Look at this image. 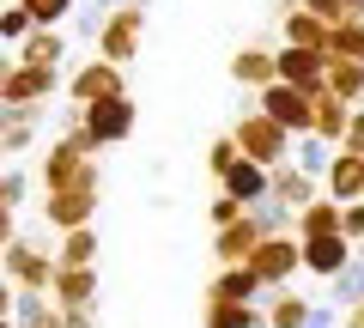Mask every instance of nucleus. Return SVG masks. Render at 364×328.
<instances>
[{
    "label": "nucleus",
    "mask_w": 364,
    "mask_h": 328,
    "mask_svg": "<svg viewBox=\"0 0 364 328\" xmlns=\"http://www.w3.org/2000/svg\"><path fill=\"white\" fill-rule=\"evenodd\" d=\"M334 152H340V146H328V140H316V134H304V140L291 146V164H298L304 176H316V183H322L328 164H334Z\"/></svg>",
    "instance_id": "nucleus-29"
},
{
    "label": "nucleus",
    "mask_w": 364,
    "mask_h": 328,
    "mask_svg": "<svg viewBox=\"0 0 364 328\" xmlns=\"http://www.w3.org/2000/svg\"><path fill=\"white\" fill-rule=\"evenodd\" d=\"M304 328H340V310H334V304H316V310H310V322H304Z\"/></svg>",
    "instance_id": "nucleus-41"
},
{
    "label": "nucleus",
    "mask_w": 364,
    "mask_h": 328,
    "mask_svg": "<svg viewBox=\"0 0 364 328\" xmlns=\"http://www.w3.org/2000/svg\"><path fill=\"white\" fill-rule=\"evenodd\" d=\"M109 97H128V67L116 61H85L67 73V104L91 110V104H109Z\"/></svg>",
    "instance_id": "nucleus-4"
},
{
    "label": "nucleus",
    "mask_w": 364,
    "mask_h": 328,
    "mask_svg": "<svg viewBox=\"0 0 364 328\" xmlns=\"http://www.w3.org/2000/svg\"><path fill=\"white\" fill-rule=\"evenodd\" d=\"M18 310V286H13V280H6V274H0V322H6V316H13Z\"/></svg>",
    "instance_id": "nucleus-42"
},
{
    "label": "nucleus",
    "mask_w": 364,
    "mask_h": 328,
    "mask_svg": "<svg viewBox=\"0 0 364 328\" xmlns=\"http://www.w3.org/2000/svg\"><path fill=\"white\" fill-rule=\"evenodd\" d=\"M55 92H67V79L61 67H13V79H6V104L0 110H31V104H49Z\"/></svg>",
    "instance_id": "nucleus-8"
},
{
    "label": "nucleus",
    "mask_w": 364,
    "mask_h": 328,
    "mask_svg": "<svg viewBox=\"0 0 364 328\" xmlns=\"http://www.w3.org/2000/svg\"><path fill=\"white\" fill-rule=\"evenodd\" d=\"M346 262H358V250H352L340 231H328V237H304V274H316V280H334Z\"/></svg>",
    "instance_id": "nucleus-13"
},
{
    "label": "nucleus",
    "mask_w": 364,
    "mask_h": 328,
    "mask_svg": "<svg viewBox=\"0 0 364 328\" xmlns=\"http://www.w3.org/2000/svg\"><path fill=\"white\" fill-rule=\"evenodd\" d=\"M13 55H18L25 67H61V61H67V31H43V25H37Z\"/></svg>",
    "instance_id": "nucleus-23"
},
{
    "label": "nucleus",
    "mask_w": 364,
    "mask_h": 328,
    "mask_svg": "<svg viewBox=\"0 0 364 328\" xmlns=\"http://www.w3.org/2000/svg\"><path fill=\"white\" fill-rule=\"evenodd\" d=\"M97 201H104V164L91 158L85 171H79V183L43 195V225H49V231H79V225H91Z\"/></svg>",
    "instance_id": "nucleus-1"
},
{
    "label": "nucleus",
    "mask_w": 364,
    "mask_h": 328,
    "mask_svg": "<svg viewBox=\"0 0 364 328\" xmlns=\"http://www.w3.org/2000/svg\"><path fill=\"white\" fill-rule=\"evenodd\" d=\"M316 189H322V183L304 176L298 164H273V171H267V201H279L286 213H304V207L316 201Z\"/></svg>",
    "instance_id": "nucleus-15"
},
{
    "label": "nucleus",
    "mask_w": 364,
    "mask_h": 328,
    "mask_svg": "<svg viewBox=\"0 0 364 328\" xmlns=\"http://www.w3.org/2000/svg\"><path fill=\"white\" fill-rule=\"evenodd\" d=\"M340 152H358L364 158V110H352V128H346V140H340Z\"/></svg>",
    "instance_id": "nucleus-40"
},
{
    "label": "nucleus",
    "mask_w": 364,
    "mask_h": 328,
    "mask_svg": "<svg viewBox=\"0 0 364 328\" xmlns=\"http://www.w3.org/2000/svg\"><path fill=\"white\" fill-rule=\"evenodd\" d=\"M49 298L61 304V310H91V304H97V268H55Z\"/></svg>",
    "instance_id": "nucleus-18"
},
{
    "label": "nucleus",
    "mask_w": 364,
    "mask_h": 328,
    "mask_svg": "<svg viewBox=\"0 0 364 328\" xmlns=\"http://www.w3.org/2000/svg\"><path fill=\"white\" fill-rule=\"evenodd\" d=\"M25 195H31V171H6V176H0V207H6V213L25 207Z\"/></svg>",
    "instance_id": "nucleus-37"
},
{
    "label": "nucleus",
    "mask_w": 364,
    "mask_h": 328,
    "mask_svg": "<svg viewBox=\"0 0 364 328\" xmlns=\"http://www.w3.org/2000/svg\"><path fill=\"white\" fill-rule=\"evenodd\" d=\"M279 49H267V43H243V49L231 55V79L243 85V92H267L273 79H279V61H273Z\"/></svg>",
    "instance_id": "nucleus-12"
},
{
    "label": "nucleus",
    "mask_w": 364,
    "mask_h": 328,
    "mask_svg": "<svg viewBox=\"0 0 364 328\" xmlns=\"http://www.w3.org/2000/svg\"><path fill=\"white\" fill-rule=\"evenodd\" d=\"M304 13H316L322 18V25H340V18H346V0H298Z\"/></svg>",
    "instance_id": "nucleus-39"
},
{
    "label": "nucleus",
    "mask_w": 364,
    "mask_h": 328,
    "mask_svg": "<svg viewBox=\"0 0 364 328\" xmlns=\"http://www.w3.org/2000/svg\"><path fill=\"white\" fill-rule=\"evenodd\" d=\"M0 13H6V0H0Z\"/></svg>",
    "instance_id": "nucleus-49"
},
{
    "label": "nucleus",
    "mask_w": 364,
    "mask_h": 328,
    "mask_svg": "<svg viewBox=\"0 0 364 328\" xmlns=\"http://www.w3.org/2000/svg\"><path fill=\"white\" fill-rule=\"evenodd\" d=\"M322 189H328V201H340V207H346V201H364V158L358 152H334Z\"/></svg>",
    "instance_id": "nucleus-20"
},
{
    "label": "nucleus",
    "mask_w": 364,
    "mask_h": 328,
    "mask_svg": "<svg viewBox=\"0 0 364 328\" xmlns=\"http://www.w3.org/2000/svg\"><path fill=\"white\" fill-rule=\"evenodd\" d=\"M0 328H18V322H13V316H6V322H0Z\"/></svg>",
    "instance_id": "nucleus-48"
},
{
    "label": "nucleus",
    "mask_w": 364,
    "mask_h": 328,
    "mask_svg": "<svg viewBox=\"0 0 364 328\" xmlns=\"http://www.w3.org/2000/svg\"><path fill=\"white\" fill-rule=\"evenodd\" d=\"M31 31H37V18H31L25 6H6V13H0V43H6V49H18Z\"/></svg>",
    "instance_id": "nucleus-33"
},
{
    "label": "nucleus",
    "mask_w": 364,
    "mask_h": 328,
    "mask_svg": "<svg viewBox=\"0 0 364 328\" xmlns=\"http://www.w3.org/2000/svg\"><path fill=\"white\" fill-rule=\"evenodd\" d=\"M213 298H237V304H255L261 298V292H267V286H261V280H255V268H249V262H231V268H219V274H213Z\"/></svg>",
    "instance_id": "nucleus-22"
},
{
    "label": "nucleus",
    "mask_w": 364,
    "mask_h": 328,
    "mask_svg": "<svg viewBox=\"0 0 364 328\" xmlns=\"http://www.w3.org/2000/svg\"><path fill=\"white\" fill-rule=\"evenodd\" d=\"M91 158L79 152L73 140H55L49 152H43V195H55V189H67V183H79V171H85Z\"/></svg>",
    "instance_id": "nucleus-19"
},
{
    "label": "nucleus",
    "mask_w": 364,
    "mask_h": 328,
    "mask_svg": "<svg viewBox=\"0 0 364 328\" xmlns=\"http://www.w3.org/2000/svg\"><path fill=\"white\" fill-rule=\"evenodd\" d=\"M231 140H237V152H243V158H255V164H267V171H273V164H291V146H298V134H286L279 122L267 116V110L249 104L243 116L231 122Z\"/></svg>",
    "instance_id": "nucleus-2"
},
{
    "label": "nucleus",
    "mask_w": 364,
    "mask_h": 328,
    "mask_svg": "<svg viewBox=\"0 0 364 328\" xmlns=\"http://www.w3.org/2000/svg\"><path fill=\"white\" fill-rule=\"evenodd\" d=\"M328 292H334V298H328L334 310H352V304H364V255H358V262H346V268H340V274L328 280Z\"/></svg>",
    "instance_id": "nucleus-31"
},
{
    "label": "nucleus",
    "mask_w": 364,
    "mask_h": 328,
    "mask_svg": "<svg viewBox=\"0 0 364 328\" xmlns=\"http://www.w3.org/2000/svg\"><path fill=\"white\" fill-rule=\"evenodd\" d=\"M200 328H267V316H261V304H237V298H213L207 292Z\"/></svg>",
    "instance_id": "nucleus-21"
},
{
    "label": "nucleus",
    "mask_w": 364,
    "mask_h": 328,
    "mask_svg": "<svg viewBox=\"0 0 364 328\" xmlns=\"http://www.w3.org/2000/svg\"><path fill=\"white\" fill-rule=\"evenodd\" d=\"M91 6H104V13H116V6H128V0H91Z\"/></svg>",
    "instance_id": "nucleus-46"
},
{
    "label": "nucleus",
    "mask_w": 364,
    "mask_h": 328,
    "mask_svg": "<svg viewBox=\"0 0 364 328\" xmlns=\"http://www.w3.org/2000/svg\"><path fill=\"white\" fill-rule=\"evenodd\" d=\"M49 110L31 104V110H0V146H6V158H25L31 146H37V128Z\"/></svg>",
    "instance_id": "nucleus-16"
},
{
    "label": "nucleus",
    "mask_w": 364,
    "mask_h": 328,
    "mask_svg": "<svg viewBox=\"0 0 364 328\" xmlns=\"http://www.w3.org/2000/svg\"><path fill=\"white\" fill-rule=\"evenodd\" d=\"M55 268H61V262H55V255L43 250L31 231H18L13 243L0 250V274L13 280L18 292H49V286H55Z\"/></svg>",
    "instance_id": "nucleus-3"
},
{
    "label": "nucleus",
    "mask_w": 364,
    "mask_h": 328,
    "mask_svg": "<svg viewBox=\"0 0 364 328\" xmlns=\"http://www.w3.org/2000/svg\"><path fill=\"white\" fill-rule=\"evenodd\" d=\"M267 243V225H261V213L249 207L237 225H225V231H213V255H219V268H231V262H249V255Z\"/></svg>",
    "instance_id": "nucleus-10"
},
{
    "label": "nucleus",
    "mask_w": 364,
    "mask_h": 328,
    "mask_svg": "<svg viewBox=\"0 0 364 328\" xmlns=\"http://www.w3.org/2000/svg\"><path fill=\"white\" fill-rule=\"evenodd\" d=\"M346 128H352V104H340V97H328V92H316V140H328V146H340L346 140Z\"/></svg>",
    "instance_id": "nucleus-25"
},
{
    "label": "nucleus",
    "mask_w": 364,
    "mask_h": 328,
    "mask_svg": "<svg viewBox=\"0 0 364 328\" xmlns=\"http://www.w3.org/2000/svg\"><path fill=\"white\" fill-rule=\"evenodd\" d=\"M310 310H316L310 298H298V292L279 286V292L267 298V310H261V316H267V328H304V322H310Z\"/></svg>",
    "instance_id": "nucleus-26"
},
{
    "label": "nucleus",
    "mask_w": 364,
    "mask_h": 328,
    "mask_svg": "<svg viewBox=\"0 0 364 328\" xmlns=\"http://www.w3.org/2000/svg\"><path fill=\"white\" fill-rule=\"evenodd\" d=\"M249 268H255V280L267 292H279L291 274H304V243H298V237H267V243L249 255Z\"/></svg>",
    "instance_id": "nucleus-7"
},
{
    "label": "nucleus",
    "mask_w": 364,
    "mask_h": 328,
    "mask_svg": "<svg viewBox=\"0 0 364 328\" xmlns=\"http://www.w3.org/2000/svg\"><path fill=\"white\" fill-rule=\"evenodd\" d=\"M237 158H243V152H237L231 128H225V134H213V146H207V171H213V176H225V171L237 164Z\"/></svg>",
    "instance_id": "nucleus-34"
},
{
    "label": "nucleus",
    "mask_w": 364,
    "mask_h": 328,
    "mask_svg": "<svg viewBox=\"0 0 364 328\" xmlns=\"http://www.w3.org/2000/svg\"><path fill=\"white\" fill-rule=\"evenodd\" d=\"M6 171H13V164H6V146H0V176H6Z\"/></svg>",
    "instance_id": "nucleus-47"
},
{
    "label": "nucleus",
    "mask_w": 364,
    "mask_h": 328,
    "mask_svg": "<svg viewBox=\"0 0 364 328\" xmlns=\"http://www.w3.org/2000/svg\"><path fill=\"white\" fill-rule=\"evenodd\" d=\"M291 231H298V243H304V237H328V231H340V201L316 195L310 207L298 213V225H291Z\"/></svg>",
    "instance_id": "nucleus-27"
},
{
    "label": "nucleus",
    "mask_w": 364,
    "mask_h": 328,
    "mask_svg": "<svg viewBox=\"0 0 364 328\" xmlns=\"http://www.w3.org/2000/svg\"><path fill=\"white\" fill-rule=\"evenodd\" d=\"M279 43H286V49H322L328 55V25L316 13H304L298 0H279Z\"/></svg>",
    "instance_id": "nucleus-11"
},
{
    "label": "nucleus",
    "mask_w": 364,
    "mask_h": 328,
    "mask_svg": "<svg viewBox=\"0 0 364 328\" xmlns=\"http://www.w3.org/2000/svg\"><path fill=\"white\" fill-rule=\"evenodd\" d=\"M61 328H97V316L91 310H61Z\"/></svg>",
    "instance_id": "nucleus-44"
},
{
    "label": "nucleus",
    "mask_w": 364,
    "mask_h": 328,
    "mask_svg": "<svg viewBox=\"0 0 364 328\" xmlns=\"http://www.w3.org/2000/svg\"><path fill=\"white\" fill-rule=\"evenodd\" d=\"M340 328H364V304H352V310L340 316Z\"/></svg>",
    "instance_id": "nucleus-45"
},
{
    "label": "nucleus",
    "mask_w": 364,
    "mask_h": 328,
    "mask_svg": "<svg viewBox=\"0 0 364 328\" xmlns=\"http://www.w3.org/2000/svg\"><path fill=\"white\" fill-rule=\"evenodd\" d=\"M104 6H91V0H79V13H73V37L79 43H97V31H104Z\"/></svg>",
    "instance_id": "nucleus-35"
},
{
    "label": "nucleus",
    "mask_w": 364,
    "mask_h": 328,
    "mask_svg": "<svg viewBox=\"0 0 364 328\" xmlns=\"http://www.w3.org/2000/svg\"><path fill=\"white\" fill-rule=\"evenodd\" d=\"M13 67H18V55L0 49V104H6V79H13Z\"/></svg>",
    "instance_id": "nucleus-43"
},
{
    "label": "nucleus",
    "mask_w": 364,
    "mask_h": 328,
    "mask_svg": "<svg viewBox=\"0 0 364 328\" xmlns=\"http://www.w3.org/2000/svg\"><path fill=\"white\" fill-rule=\"evenodd\" d=\"M340 237L364 255V201H346V207H340Z\"/></svg>",
    "instance_id": "nucleus-36"
},
{
    "label": "nucleus",
    "mask_w": 364,
    "mask_h": 328,
    "mask_svg": "<svg viewBox=\"0 0 364 328\" xmlns=\"http://www.w3.org/2000/svg\"><path fill=\"white\" fill-rule=\"evenodd\" d=\"M55 262H61V268H91V262H97V231H91V225L61 231V250H55Z\"/></svg>",
    "instance_id": "nucleus-30"
},
{
    "label": "nucleus",
    "mask_w": 364,
    "mask_h": 328,
    "mask_svg": "<svg viewBox=\"0 0 364 328\" xmlns=\"http://www.w3.org/2000/svg\"><path fill=\"white\" fill-rule=\"evenodd\" d=\"M273 61H279V79H286V85H298V92H322V79H328V55L322 49H286V43H279Z\"/></svg>",
    "instance_id": "nucleus-14"
},
{
    "label": "nucleus",
    "mask_w": 364,
    "mask_h": 328,
    "mask_svg": "<svg viewBox=\"0 0 364 328\" xmlns=\"http://www.w3.org/2000/svg\"><path fill=\"white\" fill-rule=\"evenodd\" d=\"M18 6H25V13H31V18H37V25H43V31H61V25H67V18H73V13H79V0H18Z\"/></svg>",
    "instance_id": "nucleus-32"
},
{
    "label": "nucleus",
    "mask_w": 364,
    "mask_h": 328,
    "mask_svg": "<svg viewBox=\"0 0 364 328\" xmlns=\"http://www.w3.org/2000/svg\"><path fill=\"white\" fill-rule=\"evenodd\" d=\"M255 110H267V116L286 134H298V140L316 128V92H298V85H286V79H273L267 92H255Z\"/></svg>",
    "instance_id": "nucleus-5"
},
{
    "label": "nucleus",
    "mask_w": 364,
    "mask_h": 328,
    "mask_svg": "<svg viewBox=\"0 0 364 328\" xmlns=\"http://www.w3.org/2000/svg\"><path fill=\"white\" fill-rule=\"evenodd\" d=\"M322 92L340 97V104H352V110H364V61H328Z\"/></svg>",
    "instance_id": "nucleus-24"
},
{
    "label": "nucleus",
    "mask_w": 364,
    "mask_h": 328,
    "mask_svg": "<svg viewBox=\"0 0 364 328\" xmlns=\"http://www.w3.org/2000/svg\"><path fill=\"white\" fill-rule=\"evenodd\" d=\"M328 61H364V18L328 25Z\"/></svg>",
    "instance_id": "nucleus-28"
},
{
    "label": "nucleus",
    "mask_w": 364,
    "mask_h": 328,
    "mask_svg": "<svg viewBox=\"0 0 364 328\" xmlns=\"http://www.w3.org/2000/svg\"><path fill=\"white\" fill-rule=\"evenodd\" d=\"M140 43H146V6H116L104 18V31H97V61L128 67L140 55Z\"/></svg>",
    "instance_id": "nucleus-6"
},
{
    "label": "nucleus",
    "mask_w": 364,
    "mask_h": 328,
    "mask_svg": "<svg viewBox=\"0 0 364 328\" xmlns=\"http://www.w3.org/2000/svg\"><path fill=\"white\" fill-rule=\"evenodd\" d=\"M219 195H231L237 207H255V201H267V164H255V158H237L231 171L219 176Z\"/></svg>",
    "instance_id": "nucleus-17"
},
{
    "label": "nucleus",
    "mask_w": 364,
    "mask_h": 328,
    "mask_svg": "<svg viewBox=\"0 0 364 328\" xmlns=\"http://www.w3.org/2000/svg\"><path fill=\"white\" fill-rule=\"evenodd\" d=\"M243 213H249V207H237L231 195H213V207H207V219H213V231H225V225H237V219H243Z\"/></svg>",
    "instance_id": "nucleus-38"
},
{
    "label": "nucleus",
    "mask_w": 364,
    "mask_h": 328,
    "mask_svg": "<svg viewBox=\"0 0 364 328\" xmlns=\"http://www.w3.org/2000/svg\"><path fill=\"white\" fill-rule=\"evenodd\" d=\"M85 128L97 146H122L134 128H140V104L134 97H109V104H91L85 110Z\"/></svg>",
    "instance_id": "nucleus-9"
}]
</instances>
